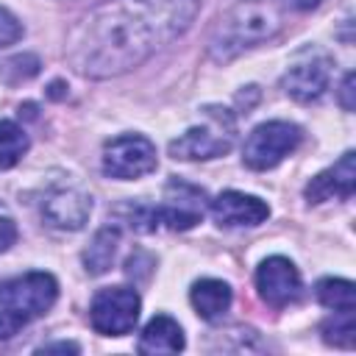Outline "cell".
I'll list each match as a JSON object with an SVG mask.
<instances>
[{"mask_svg": "<svg viewBox=\"0 0 356 356\" xmlns=\"http://www.w3.org/2000/svg\"><path fill=\"white\" fill-rule=\"evenodd\" d=\"M156 145L142 134H122L103 147V172L120 181L142 178L156 170Z\"/></svg>", "mask_w": 356, "mask_h": 356, "instance_id": "cell-7", "label": "cell"}, {"mask_svg": "<svg viewBox=\"0 0 356 356\" xmlns=\"http://www.w3.org/2000/svg\"><path fill=\"white\" fill-rule=\"evenodd\" d=\"M356 189V153L348 150L339 156V161L320 175H314L306 184V200L309 203H323L331 197H350Z\"/></svg>", "mask_w": 356, "mask_h": 356, "instance_id": "cell-13", "label": "cell"}, {"mask_svg": "<svg viewBox=\"0 0 356 356\" xmlns=\"http://www.w3.org/2000/svg\"><path fill=\"white\" fill-rule=\"evenodd\" d=\"M17 242V222L6 206H0V253H6Z\"/></svg>", "mask_w": 356, "mask_h": 356, "instance_id": "cell-22", "label": "cell"}, {"mask_svg": "<svg viewBox=\"0 0 356 356\" xmlns=\"http://www.w3.org/2000/svg\"><path fill=\"white\" fill-rule=\"evenodd\" d=\"M189 300H192L195 312H197L203 320L214 323V320H220V317L228 312V306H231V286H228L225 281H217V278H200V281L192 284Z\"/></svg>", "mask_w": 356, "mask_h": 356, "instance_id": "cell-15", "label": "cell"}, {"mask_svg": "<svg viewBox=\"0 0 356 356\" xmlns=\"http://www.w3.org/2000/svg\"><path fill=\"white\" fill-rule=\"evenodd\" d=\"M256 289L264 303L273 309H284L300 295V273L286 256H270L256 270Z\"/></svg>", "mask_w": 356, "mask_h": 356, "instance_id": "cell-10", "label": "cell"}, {"mask_svg": "<svg viewBox=\"0 0 356 356\" xmlns=\"http://www.w3.org/2000/svg\"><path fill=\"white\" fill-rule=\"evenodd\" d=\"M92 197L75 186H56L42 200V217L50 228L58 231H78L89 220Z\"/></svg>", "mask_w": 356, "mask_h": 356, "instance_id": "cell-11", "label": "cell"}, {"mask_svg": "<svg viewBox=\"0 0 356 356\" xmlns=\"http://www.w3.org/2000/svg\"><path fill=\"white\" fill-rule=\"evenodd\" d=\"M39 350H42V353H50V350H61V353H78V345H75V342H53V345H42Z\"/></svg>", "mask_w": 356, "mask_h": 356, "instance_id": "cell-24", "label": "cell"}, {"mask_svg": "<svg viewBox=\"0 0 356 356\" xmlns=\"http://www.w3.org/2000/svg\"><path fill=\"white\" fill-rule=\"evenodd\" d=\"M58 298L50 273H25L0 284V339L17 334L25 323L42 317Z\"/></svg>", "mask_w": 356, "mask_h": 356, "instance_id": "cell-3", "label": "cell"}, {"mask_svg": "<svg viewBox=\"0 0 356 356\" xmlns=\"http://www.w3.org/2000/svg\"><path fill=\"white\" fill-rule=\"evenodd\" d=\"M339 103L345 111H353V72H348L342 78V86H339Z\"/></svg>", "mask_w": 356, "mask_h": 356, "instance_id": "cell-23", "label": "cell"}, {"mask_svg": "<svg viewBox=\"0 0 356 356\" xmlns=\"http://www.w3.org/2000/svg\"><path fill=\"white\" fill-rule=\"evenodd\" d=\"M323 339L334 348H353L356 342L353 312H334V317L323 323Z\"/></svg>", "mask_w": 356, "mask_h": 356, "instance_id": "cell-19", "label": "cell"}, {"mask_svg": "<svg viewBox=\"0 0 356 356\" xmlns=\"http://www.w3.org/2000/svg\"><path fill=\"white\" fill-rule=\"evenodd\" d=\"M317 300L331 312H353L356 309V289L345 278H323L317 281Z\"/></svg>", "mask_w": 356, "mask_h": 356, "instance_id": "cell-17", "label": "cell"}, {"mask_svg": "<svg viewBox=\"0 0 356 356\" xmlns=\"http://www.w3.org/2000/svg\"><path fill=\"white\" fill-rule=\"evenodd\" d=\"M203 211H206V192L186 181L172 178L164 186V203L156 209V220L159 228L167 225L172 231H186L203 220Z\"/></svg>", "mask_w": 356, "mask_h": 356, "instance_id": "cell-9", "label": "cell"}, {"mask_svg": "<svg viewBox=\"0 0 356 356\" xmlns=\"http://www.w3.org/2000/svg\"><path fill=\"white\" fill-rule=\"evenodd\" d=\"M284 28V14L275 0H239L228 8L209 33V56L231 61L242 50L273 39Z\"/></svg>", "mask_w": 356, "mask_h": 356, "instance_id": "cell-2", "label": "cell"}, {"mask_svg": "<svg viewBox=\"0 0 356 356\" xmlns=\"http://www.w3.org/2000/svg\"><path fill=\"white\" fill-rule=\"evenodd\" d=\"M39 72V58L36 56H17L11 61H6V81L8 83H19L28 81Z\"/></svg>", "mask_w": 356, "mask_h": 356, "instance_id": "cell-20", "label": "cell"}, {"mask_svg": "<svg viewBox=\"0 0 356 356\" xmlns=\"http://www.w3.org/2000/svg\"><path fill=\"white\" fill-rule=\"evenodd\" d=\"M25 153H28V134L11 120H0V170L14 167Z\"/></svg>", "mask_w": 356, "mask_h": 356, "instance_id": "cell-18", "label": "cell"}, {"mask_svg": "<svg viewBox=\"0 0 356 356\" xmlns=\"http://www.w3.org/2000/svg\"><path fill=\"white\" fill-rule=\"evenodd\" d=\"M328 81H331V58L317 47H306L295 56V61L284 72L281 86L292 100L314 103L325 95Z\"/></svg>", "mask_w": 356, "mask_h": 356, "instance_id": "cell-8", "label": "cell"}, {"mask_svg": "<svg viewBox=\"0 0 356 356\" xmlns=\"http://www.w3.org/2000/svg\"><path fill=\"white\" fill-rule=\"evenodd\" d=\"M200 0H106L67 36L64 56L86 78L122 75L178 39Z\"/></svg>", "mask_w": 356, "mask_h": 356, "instance_id": "cell-1", "label": "cell"}, {"mask_svg": "<svg viewBox=\"0 0 356 356\" xmlns=\"http://www.w3.org/2000/svg\"><path fill=\"white\" fill-rule=\"evenodd\" d=\"M92 328L103 337H125L139 320V295L131 286H106L89 306Z\"/></svg>", "mask_w": 356, "mask_h": 356, "instance_id": "cell-6", "label": "cell"}, {"mask_svg": "<svg viewBox=\"0 0 356 356\" xmlns=\"http://www.w3.org/2000/svg\"><path fill=\"white\" fill-rule=\"evenodd\" d=\"M300 128L286 120H270L250 131L242 147V161L250 170H273L278 167L298 145H300Z\"/></svg>", "mask_w": 356, "mask_h": 356, "instance_id": "cell-5", "label": "cell"}, {"mask_svg": "<svg viewBox=\"0 0 356 356\" xmlns=\"http://www.w3.org/2000/svg\"><path fill=\"white\" fill-rule=\"evenodd\" d=\"M136 348H139V353H178V350H184V331L172 317L156 314L145 325Z\"/></svg>", "mask_w": 356, "mask_h": 356, "instance_id": "cell-14", "label": "cell"}, {"mask_svg": "<svg viewBox=\"0 0 356 356\" xmlns=\"http://www.w3.org/2000/svg\"><path fill=\"white\" fill-rule=\"evenodd\" d=\"M236 139V120L222 106L200 108V122L186 128L178 139L170 142V156L181 161H206L225 156Z\"/></svg>", "mask_w": 356, "mask_h": 356, "instance_id": "cell-4", "label": "cell"}, {"mask_svg": "<svg viewBox=\"0 0 356 356\" xmlns=\"http://www.w3.org/2000/svg\"><path fill=\"white\" fill-rule=\"evenodd\" d=\"M117 242H120V231H117L114 225L100 228V231L92 236L89 248L83 250V264H86V273H92V275H103V273L111 267V261H114Z\"/></svg>", "mask_w": 356, "mask_h": 356, "instance_id": "cell-16", "label": "cell"}, {"mask_svg": "<svg viewBox=\"0 0 356 356\" xmlns=\"http://www.w3.org/2000/svg\"><path fill=\"white\" fill-rule=\"evenodd\" d=\"M22 39V25L19 19L8 11V8H0V44H14Z\"/></svg>", "mask_w": 356, "mask_h": 356, "instance_id": "cell-21", "label": "cell"}, {"mask_svg": "<svg viewBox=\"0 0 356 356\" xmlns=\"http://www.w3.org/2000/svg\"><path fill=\"white\" fill-rule=\"evenodd\" d=\"M211 217H214L217 225H225V228L259 225L270 217V206L256 195L228 189V192H220L211 200Z\"/></svg>", "mask_w": 356, "mask_h": 356, "instance_id": "cell-12", "label": "cell"}]
</instances>
